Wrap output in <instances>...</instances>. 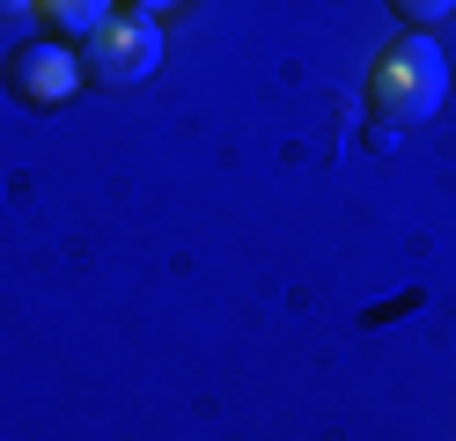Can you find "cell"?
<instances>
[{
  "instance_id": "6da1fadb",
  "label": "cell",
  "mask_w": 456,
  "mask_h": 441,
  "mask_svg": "<svg viewBox=\"0 0 456 441\" xmlns=\"http://www.w3.org/2000/svg\"><path fill=\"white\" fill-rule=\"evenodd\" d=\"M449 96V59L427 29H397V45H383V59L368 67V110L383 118L390 133H412L442 110Z\"/></svg>"
},
{
  "instance_id": "7a4b0ae2",
  "label": "cell",
  "mask_w": 456,
  "mask_h": 441,
  "mask_svg": "<svg viewBox=\"0 0 456 441\" xmlns=\"http://www.w3.org/2000/svg\"><path fill=\"white\" fill-rule=\"evenodd\" d=\"M74 59H81V81H96V88H133V81H148V74L162 67V22L140 15V8H126V15L96 22L89 37H81Z\"/></svg>"
},
{
  "instance_id": "3957f363",
  "label": "cell",
  "mask_w": 456,
  "mask_h": 441,
  "mask_svg": "<svg viewBox=\"0 0 456 441\" xmlns=\"http://www.w3.org/2000/svg\"><path fill=\"white\" fill-rule=\"evenodd\" d=\"M81 88V59L60 45V37H30L8 52V96L30 103V110H60Z\"/></svg>"
},
{
  "instance_id": "277c9868",
  "label": "cell",
  "mask_w": 456,
  "mask_h": 441,
  "mask_svg": "<svg viewBox=\"0 0 456 441\" xmlns=\"http://www.w3.org/2000/svg\"><path fill=\"white\" fill-rule=\"evenodd\" d=\"M37 15H45V29H52L60 45H81L96 22H110L118 8H110V0H37Z\"/></svg>"
},
{
  "instance_id": "5b68a950",
  "label": "cell",
  "mask_w": 456,
  "mask_h": 441,
  "mask_svg": "<svg viewBox=\"0 0 456 441\" xmlns=\"http://www.w3.org/2000/svg\"><path fill=\"white\" fill-rule=\"evenodd\" d=\"M390 8H397V22H405V29H435L456 0H390Z\"/></svg>"
},
{
  "instance_id": "8992f818",
  "label": "cell",
  "mask_w": 456,
  "mask_h": 441,
  "mask_svg": "<svg viewBox=\"0 0 456 441\" xmlns=\"http://www.w3.org/2000/svg\"><path fill=\"white\" fill-rule=\"evenodd\" d=\"M37 0H0V22H15V15H30Z\"/></svg>"
},
{
  "instance_id": "52a82bcc",
  "label": "cell",
  "mask_w": 456,
  "mask_h": 441,
  "mask_svg": "<svg viewBox=\"0 0 456 441\" xmlns=\"http://www.w3.org/2000/svg\"><path fill=\"white\" fill-rule=\"evenodd\" d=\"M133 8H140V15H155V8H177V0H133Z\"/></svg>"
}]
</instances>
